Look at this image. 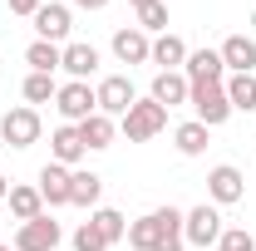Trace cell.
Instances as JSON below:
<instances>
[{
    "label": "cell",
    "instance_id": "cell-1",
    "mask_svg": "<svg viewBox=\"0 0 256 251\" xmlns=\"http://www.w3.org/2000/svg\"><path fill=\"white\" fill-rule=\"evenodd\" d=\"M128 246L133 251H182V212L178 207H153L148 217L128 226Z\"/></svg>",
    "mask_w": 256,
    "mask_h": 251
},
{
    "label": "cell",
    "instance_id": "cell-2",
    "mask_svg": "<svg viewBox=\"0 0 256 251\" xmlns=\"http://www.w3.org/2000/svg\"><path fill=\"white\" fill-rule=\"evenodd\" d=\"M118 128H124L128 143H148V138H158L162 128H168V108L153 104V98H138L124 118H118Z\"/></svg>",
    "mask_w": 256,
    "mask_h": 251
},
{
    "label": "cell",
    "instance_id": "cell-3",
    "mask_svg": "<svg viewBox=\"0 0 256 251\" xmlns=\"http://www.w3.org/2000/svg\"><path fill=\"white\" fill-rule=\"evenodd\" d=\"M222 232H226V226H222V212L207 207V202L192 207V212H182V242H188V246H217Z\"/></svg>",
    "mask_w": 256,
    "mask_h": 251
},
{
    "label": "cell",
    "instance_id": "cell-4",
    "mask_svg": "<svg viewBox=\"0 0 256 251\" xmlns=\"http://www.w3.org/2000/svg\"><path fill=\"white\" fill-rule=\"evenodd\" d=\"M54 108H60L64 124H84L89 114H98V94L84 79H69V84H60V94H54Z\"/></svg>",
    "mask_w": 256,
    "mask_h": 251
},
{
    "label": "cell",
    "instance_id": "cell-5",
    "mask_svg": "<svg viewBox=\"0 0 256 251\" xmlns=\"http://www.w3.org/2000/svg\"><path fill=\"white\" fill-rule=\"evenodd\" d=\"M40 108H30V104H20V108H10L5 118H0V138L10 143V148H30V143H40Z\"/></svg>",
    "mask_w": 256,
    "mask_h": 251
},
{
    "label": "cell",
    "instance_id": "cell-6",
    "mask_svg": "<svg viewBox=\"0 0 256 251\" xmlns=\"http://www.w3.org/2000/svg\"><path fill=\"white\" fill-rule=\"evenodd\" d=\"M188 104L197 108V124H207V128H217V124L232 118V104H226V89H222V84H192Z\"/></svg>",
    "mask_w": 256,
    "mask_h": 251
},
{
    "label": "cell",
    "instance_id": "cell-7",
    "mask_svg": "<svg viewBox=\"0 0 256 251\" xmlns=\"http://www.w3.org/2000/svg\"><path fill=\"white\" fill-rule=\"evenodd\" d=\"M207 197H212L217 207H236V202L246 197V178H242V168L217 162V168L207 172Z\"/></svg>",
    "mask_w": 256,
    "mask_h": 251
},
{
    "label": "cell",
    "instance_id": "cell-8",
    "mask_svg": "<svg viewBox=\"0 0 256 251\" xmlns=\"http://www.w3.org/2000/svg\"><path fill=\"white\" fill-rule=\"evenodd\" d=\"M94 94H98V114H108V118H124L128 108L138 104V94H133V79H128V74H108Z\"/></svg>",
    "mask_w": 256,
    "mask_h": 251
},
{
    "label": "cell",
    "instance_id": "cell-9",
    "mask_svg": "<svg viewBox=\"0 0 256 251\" xmlns=\"http://www.w3.org/2000/svg\"><path fill=\"white\" fill-rule=\"evenodd\" d=\"M64 242L60 222L54 217H34V222H20V232H15V251H54Z\"/></svg>",
    "mask_w": 256,
    "mask_h": 251
},
{
    "label": "cell",
    "instance_id": "cell-10",
    "mask_svg": "<svg viewBox=\"0 0 256 251\" xmlns=\"http://www.w3.org/2000/svg\"><path fill=\"white\" fill-rule=\"evenodd\" d=\"M182 74H188V84H222V74H226L222 50H188Z\"/></svg>",
    "mask_w": 256,
    "mask_h": 251
},
{
    "label": "cell",
    "instance_id": "cell-11",
    "mask_svg": "<svg viewBox=\"0 0 256 251\" xmlns=\"http://www.w3.org/2000/svg\"><path fill=\"white\" fill-rule=\"evenodd\" d=\"M69 172L74 168H64V162H44L40 168V197H44V207H69Z\"/></svg>",
    "mask_w": 256,
    "mask_h": 251
},
{
    "label": "cell",
    "instance_id": "cell-12",
    "mask_svg": "<svg viewBox=\"0 0 256 251\" xmlns=\"http://www.w3.org/2000/svg\"><path fill=\"white\" fill-rule=\"evenodd\" d=\"M192 94V84H188V74H178V69H158V79H153V104H162V108H178V104H188Z\"/></svg>",
    "mask_w": 256,
    "mask_h": 251
},
{
    "label": "cell",
    "instance_id": "cell-13",
    "mask_svg": "<svg viewBox=\"0 0 256 251\" xmlns=\"http://www.w3.org/2000/svg\"><path fill=\"white\" fill-rule=\"evenodd\" d=\"M114 54H118V64H148L153 60V40L138 30V25H128V30L114 34Z\"/></svg>",
    "mask_w": 256,
    "mask_h": 251
},
{
    "label": "cell",
    "instance_id": "cell-14",
    "mask_svg": "<svg viewBox=\"0 0 256 251\" xmlns=\"http://www.w3.org/2000/svg\"><path fill=\"white\" fill-rule=\"evenodd\" d=\"M222 64L232 69V74H252V69H256V40H252V34H226Z\"/></svg>",
    "mask_w": 256,
    "mask_h": 251
},
{
    "label": "cell",
    "instance_id": "cell-15",
    "mask_svg": "<svg viewBox=\"0 0 256 251\" xmlns=\"http://www.w3.org/2000/svg\"><path fill=\"white\" fill-rule=\"evenodd\" d=\"M50 148H54V162H64V168H74L79 158L89 153L84 138H79V124H60L54 133H50Z\"/></svg>",
    "mask_w": 256,
    "mask_h": 251
},
{
    "label": "cell",
    "instance_id": "cell-16",
    "mask_svg": "<svg viewBox=\"0 0 256 251\" xmlns=\"http://www.w3.org/2000/svg\"><path fill=\"white\" fill-rule=\"evenodd\" d=\"M69 5H40L34 10V30H40V40H50V44H60L64 34H69Z\"/></svg>",
    "mask_w": 256,
    "mask_h": 251
},
{
    "label": "cell",
    "instance_id": "cell-17",
    "mask_svg": "<svg viewBox=\"0 0 256 251\" xmlns=\"http://www.w3.org/2000/svg\"><path fill=\"white\" fill-rule=\"evenodd\" d=\"M98 197H104V178L74 168L69 172V207H98Z\"/></svg>",
    "mask_w": 256,
    "mask_h": 251
},
{
    "label": "cell",
    "instance_id": "cell-18",
    "mask_svg": "<svg viewBox=\"0 0 256 251\" xmlns=\"http://www.w3.org/2000/svg\"><path fill=\"white\" fill-rule=\"evenodd\" d=\"M60 69H69V79H84V84H89V74L98 69V50L94 44H64Z\"/></svg>",
    "mask_w": 256,
    "mask_h": 251
},
{
    "label": "cell",
    "instance_id": "cell-19",
    "mask_svg": "<svg viewBox=\"0 0 256 251\" xmlns=\"http://www.w3.org/2000/svg\"><path fill=\"white\" fill-rule=\"evenodd\" d=\"M79 138H84V148H89V153L114 148V118H108V114H89V118L79 124Z\"/></svg>",
    "mask_w": 256,
    "mask_h": 251
},
{
    "label": "cell",
    "instance_id": "cell-20",
    "mask_svg": "<svg viewBox=\"0 0 256 251\" xmlns=\"http://www.w3.org/2000/svg\"><path fill=\"white\" fill-rule=\"evenodd\" d=\"M222 89H226L232 114H256V74H232Z\"/></svg>",
    "mask_w": 256,
    "mask_h": 251
},
{
    "label": "cell",
    "instance_id": "cell-21",
    "mask_svg": "<svg viewBox=\"0 0 256 251\" xmlns=\"http://www.w3.org/2000/svg\"><path fill=\"white\" fill-rule=\"evenodd\" d=\"M207 133H212V128L192 118V124H178L172 143H178V153H182V158H202V153H207Z\"/></svg>",
    "mask_w": 256,
    "mask_h": 251
},
{
    "label": "cell",
    "instance_id": "cell-22",
    "mask_svg": "<svg viewBox=\"0 0 256 251\" xmlns=\"http://www.w3.org/2000/svg\"><path fill=\"white\" fill-rule=\"evenodd\" d=\"M10 212H15V222H34L44 217V197H40V188H10Z\"/></svg>",
    "mask_w": 256,
    "mask_h": 251
},
{
    "label": "cell",
    "instance_id": "cell-23",
    "mask_svg": "<svg viewBox=\"0 0 256 251\" xmlns=\"http://www.w3.org/2000/svg\"><path fill=\"white\" fill-rule=\"evenodd\" d=\"M153 64H158V69H178V64H188V44H182L178 34H158V40H153Z\"/></svg>",
    "mask_w": 256,
    "mask_h": 251
},
{
    "label": "cell",
    "instance_id": "cell-24",
    "mask_svg": "<svg viewBox=\"0 0 256 251\" xmlns=\"http://www.w3.org/2000/svg\"><path fill=\"white\" fill-rule=\"evenodd\" d=\"M60 44H50V40H34L30 50H25V64H30V74H54L60 69Z\"/></svg>",
    "mask_w": 256,
    "mask_h": 251
},
{
    "label": "cell",
    "instance_id": "cell-25",
    "mask_svg": "<svg viewBox=\"0 0 256 251\" xmlns=\"http://www.w3.org/2000/svg\"><path fill=\"white\" fill-rule=\"evenodd\" d=\"M98 226V236L114 246V242H124L128 236V222H124V212H114V207H94V217H89Z\"/></svg>",
    "mask_w": 256,
    "mask_h": 251
},
{
    "label": "cell",
    "instance_id": "cell-26",
    "mask_svg": "<svg viewBox=\"0 0 256 251\" xmlns=\"http://www.w3.org/2000/svg\"><path fill=\"white\" fill-rule=\"evenodd\" d=\"M60 94V84H54V74H30V79H25V104H50V98Z\"/></svg>",
    "mask_w": 256,
    "mask_h": 251
},
{
    "label": "cell",
    "instance_id": "cell-27",
    "mask_svg": "<svg viewBox=\"0 0 256 251\" xmlns=\"http://www.w3.org/2000/svg\"><path fill=\"white\" fill-rule=\"evenodd\" d=\"M138 30H158L168 34V0H153V5H138Z\"/></svg>",
    "mask_w": 256,
    "mask_h": 251
},
{
    "label": "cell",
    "instance_id": "cell-28",
    "mask_svg": "<svg viewBox=\"0 0 256 251\" xmlns=\"http://www.w3.org/2000/svg\"><path fill=\"white\" fill-rule=\"evenodd\" d=\"M217 251H256V236L246 232V226H226L222 242H217Z\"/></svg>",
    "mask_w": 256,
    "mask_h": 251
},
{
    "label": "cell",
    "instance_id": "cell-29",
    "mask_svg": "<svg viewBox=\"0 0 256 251\" xmlns=\"http://www.w3.org/2000/svg\"><path fill=\"white\" fill-rule=\"evenodd\" d=\"M74 251H108V242L98 236V226H94V222H84V226L74 232Z\"/></svg>",
    "mask_w": 256,
    "mask_h": 251
},
{
    "label": "cell",
    "instance_id": "cell-30",
    "mask_svg": "<svg viewBox=\"0 0 256 251\" xmlns=\"http://www.w3.org/2000/svg\"><path fill=\"white\" fill-rule=\"evenodd\" d=\"M40 5H44V0H10V10H15V15H30V20H34Z\"/></svg>",
    "mask_w": 256,
    "mask_h": 251
},
{
    "label": "cell",
    "instance_id": "cell-31",
    "mask_svg": "<svg viewBox=\"0 0 256 251\" xmlns=\"http://www.w3.org/2000/svg\"><path fill=\"white\" fill-rule=\"evenodd\" d=\"M74 5H79V10H104L108 0H74Z\"/></svg>",
    "mask_w": 256,
    "mask_h": 251
},
{
    "label": "cell",
    "instance_id": "cell-32",
    "mask_svg": "<svg viewBox=\"0 0 256 251\" xmlns=\"http://www.w3.org/2000/svg\"><path fill=\"white\" fill-rule=\"evenodd\" d=\"M0 197H10V178L5 172H0Z\"/></svg>",
    "mask_w": 256,
    "mask_h": 251
},
{
    "label": "cell",
    "instance_id": "cell-33",
    "mask_svg": "<svg viewBox=\"0 0 256 251\" xmlns=\"http://www.w3.org/2000/svg\"><path fill=\"white\" fill-rule=\"evenodd\" d=\"M128 5H133V10H138V5H153V0H128Z\"/></svg>",
    "mask_w": 256,
    "mask_h": 251
},
{
    "label": "cell",
    "instance_id": "cell-34",
    "mask_svg": "<svg viewBox=\"0 0 256 251\" xmlns=\"http://www.w3.org/2000/svg\"><path fill=\"white\" fill-rule=\"evenodd\" d=\"M0 251H10V246H0Z\"/></svg>",
    "mask_w": 256,
    "mask_h": 251
}]
</instances>
